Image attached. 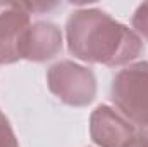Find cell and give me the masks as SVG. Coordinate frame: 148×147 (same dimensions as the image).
Wrapping results in <instances>:
<instances>
[{
  "label": "cell",
  "mask_w": 148,
  "mask_h": 147,
  "mask_svg": "<svg viewBox=\"0 0 148 147\" xmlns=\"http://www.w3.org/2000/svg\"><path fill=\"white\" fill-rule=\"evenodd\" d=\"M66 42L76 59L109 68L126 66L143 52V40L133 28L95 7L71 12L66 23Z\"/></svg>",
  "instance_id": "6da1fadb"
},
{
  "label": "cell",
  "mask_w": 148,
  "mask_h": 147,
  "mask_svg": "<svg viewBox=\"0 0 148 147\" xmlns=\"http://www.w3.org/2000/svg\"><path fill=\"white\" fill-rule=\"evenodd\" d=\"M112 102L117 111L138 128L148 126V62H133L114 76Z\"/></svg>",
  "instance_id": "7a4b0ae2"
},
{
  "label": "cell",
  "mask_w": 148,
  "mask_h": 147,
  "mask_svg": "<svg viewBox=\"0 0 148 147\" xmlns=\"http://www.w3.org/2000/svg\"><path fill=\"white\" fill-rule=\"evenodd\" d=\"M48 90L71 107H84L97 97L95 73L74 61H59L47 71Z\"/></svg>",
  "instance_id": "3957f363"
},
{
  "label": "cell",
  "mask_w": 148,
  "mask_h": 147,
  "mask_svg": "<svg viewBox=\"0 0 148 147\" xmlns=\"http://www.w3.org/2000/svg\"><path fill=\"white\" fill-rule=\"evenodd\" d=\"M31 24V10L26 2L0 0V64H14L23 59L24 38Z\"/></svg>",
  "instance_id": "277c9868"
},
{
  "label": "cell",
  "mask_w": 148,
  "mask_h": 147,
  "mask_svg": "<svg viewBox=\"0 0 148 147\" xmlns=\"http://www.w3.org/2000/svg\"><path fill=\"white\" fill-rule=\"evenodd\" d=\"M136 133V126L107 104L98 106L90 116V137L98 147H129Z\"/></svg>",
  "instance_id": "5b68a950"
},
{
  "label": "cell",
  "mask_w": 148,
  "mask_h": 147,
  "mask_svg": "<svg viewBox=\"0 0 148 147\" xmlns=\"http://www.w3.org/2000/svg\"><path fill=\"white\" fill-rule=\"evenodd\" d=\"M62 47L64 37L60 28L50 21H36L26 33L23 59L31 62H45L59 55Z\"/></svg>",
  "instance_id": "8992f818"
},
{
  "label": "cell",
  "mask_w": 148,
  "mask_h": 147,
  "mask_svg": "<svg viewBox=\"0 0 148 147\" xmlns=\"http://www.w3.org/2000/svg\"><path fill=\"white\" fill-rule=\"evenodd\" d=\"M131 26L133 31L138 37L148 40V2H143L138 5V9L134 10L133 17H131Z\"/></svg>",
  "instance_id": "52a82bcc"
},
{
  "label": "cell",
  "mask_w": 148,
  "mask_h": 147,
  "mask_svg": "<svg viewBox=\"0 0 148 147\" xmlns=\"http://www.w3.org/2000/svg\"><path fill=\"white\" fill-rule=\"evenodd\" d=\"M0 147H19L16 133L7 119V116L0 111Z\"/></svg>",
  "instance_id": "ba28073f"
},
{
  "label": "cell",
  "mask_w": 148,
  "mask_h": 147,
  "mask_svg": "<svg viewBox=\"0 0 148 147\" xmlns=\"http://www.w3.org/2000/svg\"><path fill=\"white\" fill-rule=\"evenodd\" d=\"M136 140L141 144L143 147H148V126L147 128H140L136 133Z\"/></svg>",
  "instance_id": "9c48e42d"
},
{
  "label": "cell",
  "mask_w": 148,
  "mask_h": 147,
  "mask_svg": "<svg viewBox=\"0 0 148 147\" xmlns=\"http://www.w3.org/2000/svg\"><path fill=\"white\" fill-rule=\"evenodd\" d=\"M129 147H143V146H141V144H140L138 140H134V142H133V144H131Z\"/></svg>",
  "instance_id": "30bf717a"
}]
</instances>
